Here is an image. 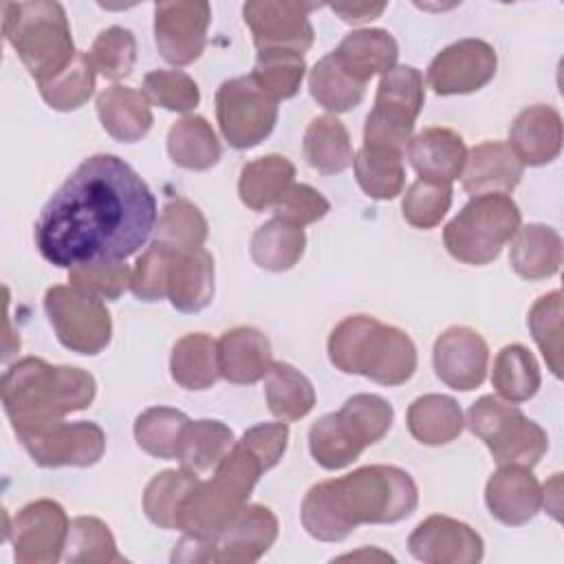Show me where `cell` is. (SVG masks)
I'll list each match as a JSON object with an SVG mask.
<instances>
[{"instance_id":"ac0fdd59","label":"cell","mask_w":564,"mask_h":564,"mask_svg":"<svg viewBox=\"0 0 564 564\" xmlns=\"http://www.w3.org/2000/svg\"><path fill=\"white\" fill-rule=\"evenodd\" d=\"M278 538V518L264 505H242L234 520L214 540L216 562L251 564L258 562Z\"/></svg>"},{"instance_id":"c3c4849f","label":"cell","mask_w":564,"mask_h":564,"mask_svg":"<svg viewBox=\"0 0 564 564\" xmlns=\"http://www.w3.org/2000/svg\"><path fill=\"white\" fill-rule=\"evenodd\" d=\"M88 57L95 73H99L104 79L119 82L128 77L134 68L137 40L130 29L108 26L95 37Z\"/></svg>"},{"instance_id":"74e56055","label":"cell","mask_w":564,"mask_h":564,"mask_svg":"<svg viewBox=\"0 0 564 564\" xmlns=\"http://www.w3.org/2000/svg\"><path fill=\"white\" fill-rule=\"evenodd\" d=\"M355 178L359 187L375 200H390L401 194L405 183L403 152L364 145L355 159Z\"/></svg>"},{"instance_id":"6f0895ef","label":"cell","mask_w":564,"mask_h":564,"mask_svg":"<svg viewBox=\"0 0 564 564\" xmlns=\"http://www.w3.org/2000/svg\"><path fill=\"white\" fill-rule=\"evenodd\" d=\"M267 469L275 467L286 452L289 427L286 423H258L249 427L240 438Z\"/></svg>"},{"instance_id":"d6a6232c","label":"cell","mask_w":564,"mask_h":564,"mask_svg":"<svg viewBox=\"0 0 564 564\" xmlns=\"http://www.w3.org/2000/svg\"><path fill=\"white\" fill-rule=\"evenodd\" d=\"M220 152L214 128L198 115L181 117L167 132V154L178 167L205 172L218 163Z\"/></svg>"},{"instance_id":"f1b7e54d","label":"cell","mask_w":564,"mask_h":564,"mask_svg":"<svg viewBox=\"0 0 564 564\" xmlns=\"http://www.w3.org/2000/svg\"><path fill=\"white\" fill-rule=\"evenodd\" d=\"M295 165L282 154H267L242 165L238 178L240 200L253 209L264 212L273 207L280 196L293 185Z\"/></svg>"},{"instance_id":"d6986e66","label":"cell","mask_w":564,"mask_h":564,"mask_svg":"<svg viewBox=\"0 0 564 564\" xmlns=\"http://www.w3.org/2000/svg\"><path fill=\"white\" fill-rule=\"evenodd\" d=\"M540 482L531 467L500 465L487 480L485 502L489 513L509 527L527 524L540 511Z\"/></svg>"},{"instance_id":"d590c367","label":"cell","mask_w":564,"mask_h":564,"mask_svg":"<svg viewBox=\"0 0 564 564\" xmlns=\"http://www.w3.org/2000/svg\"><path fill=\"white\" fill-rule=\"evenodd\" d=\"M269 410L282 421L304 419L315 408V390L306 375L286 361H273L264 377Z\"/></svg>"},{"instance_id":"277c9868","label":"cell","mask_w":564,"mask_h":564,"mask_svg":"<svg viewBox=\"0 0 564 564\" xmlns=\"http://www.w3.org/2000/svg\"><path fill=\"white\" fill-rule=\"evenodd\" d=\"M328 359L346 375H361L381 386H401L416 370V346L397 326L370 315H348L328 337Z\"/></svg>"},{"instance_id":"7a4b0ae2","label":"cell","mask_w":564,"mask_h":564,"mask_svg":"<svg viewBox=\"0 0 564 564\" xmlns=\"http://www.w3.org/2000/svg\"><path fill=\"white\" fill-rule=\"evenodd\" d=\"M419 505L412 476L394 465H366L313 485L302 500V524L322 542H339L359 524H392Z\"/></svg>"},{"instance_id":"91938a15","label":"cell","mask_w":564,"mask_h":564,"mask_svg":"<svg viewBox=\"0 0 564 564\" xmlns=\"http://www.w3.org/2000/svg\"><path fill=\"white\" fill-rule=\"evenodd\" d=\"M386 2H352V4H330V9L348 24H364L379 18L386 11Z\"/></svg>"},{"instance_id":"6125c7cd","label":"cell","mask_w":564,"mask_h":564,"mask_svg":"<svg viewBox=\"0 0 564 564\" xmlns=\"http://www.w3.org/2000/svg\"><path fill=\"white\" fill-rule=\"evenodd\" d=\"M359 557H377V560H390V562H394V557L392 555H388V553H381V551H368V549H364V551H359V553H348V555H341L339 560H359Z\"/></svg>"},{"instance_id":"7402d4cb","label":"cell","mask_w":564,"mask_h":564,"mask_svg":"<svg viewBox=\"0 0 564 564\" xmlns=\"http://www.w3.org/2000/svg\"><path fill=\"white\" fill-rule=\"evenodd\" d=\"M408 159L419 178L452 185L463 172L467 148L458 132L441 126L423 128L408 141Z\"/></svg>"},{"instance_id":"6da1fadb","label":"cell","mask_w":564,"mask_h":564,"mask_svg":"<svg viewBox=\"0 0 564 564\" xmlns=\"http://www.w3.org/2000/svg\"><path fill=\"white\" fill-rule=\"evenodd\" d=\"M156 218L148 183L117 154H93L42 207L33 238L59 269L117 262L148 242Z\"/></svg>"},{"instance_id":"603a6c76","label":"cell","mask_w":564,"mask_h":564,"mask_svg":"<svg viewBox=\"0 0 564 564\" xmlns=\"http://www.w3.org/2000/svg\"><path fill=\"white\" fill-rule=\"evenodd\" d=\"M509 148L522 165H546L560 156L562 150V117L549 104H533L524 108L509 130Z\"/></svg>"},{"instance_id":"836d02e7","label":"cell","mask_w":564,"mask_h":564,"mask_svg":"<svg viewBox=\"0 0 564 564\" xmlns=\"http://www.w3.org/2000/svg\"><path fill=\"white\" fill-rule=\"evenodd\" d=\"M236 445L234 432L216 419H198L189 421L183 430L176 460L183 469L192 474H205L216 469V465L227 456V452Z\"/></svg>"},{"instance_id":"9f6ffc18","label":"cell","mask_w":564,"mask_h":564,"mask_svg":"<svg viewBox=\"0 0 564 564\" xmlns=\"http://www.w3.org/2000/svg\"><path fill=\"white\" fill-rule=\"evenodd\" d=\"M328 212L330 203L326 196L306 183H293L273 205V218L300 229L322 220Z\"/></svg>"},{"instance_id":"7bdbcfd3","label":"cell","mask_w":564,"mask_h":564,"mask_svg":"<svg viewBox=\"0 0 564 564\" xmlns=\"http://www.w3.org/2000/svg\"><path fill=\"white\" fill-rule=\"evenodd\" d=\"M62 560L70 564L126 562V557L117 551V542L108 524L95 516H77L70 520Z\"/></svg>"},{"instance_id":"816d5d0a","label":"cell","mask_w":564,"mask_h":564,"mask_svg":"<svg viewBox=\"0 0 564 564\" xmlns=\"http://www.w3.org/2000/svg\"><path fill=\"white\" fill-rule=\"evenodd\" d=\"M262 471H267L262 460L242 441H236L227 456L216 465L214 480L229 496H234L240 502H247Z\"/></svg>"},{"instance_id":"94428289","label":"cell","mask_w":564,"mask_h":564,"mask_svg":"<svg viewBox=\"0 0 564 564\" xmlns=\"http://www.w3.org/2000/svg\"><path fill=\"white\" fill-rule=\"evenodd\" d=\"M560 482H562V474H553V478H551V482H546L544 487H540V491H542V500H540V507H544L555 520H560V500H562V496H560Z\"/></svg>"},{"instance_id":"8992f818","label":"cell","mask_w":564,"mask_h":564,"mask_svg":"<svg viewBox=\"0 0 564 564\" xmlns=\"http://www.w3.org/2000/svg\"><path fill=\"white\" fill-rule=\"evenodd\" d=\"M520 209L507 194L471 196L445 225L443 242L452 258L465 264H489L520 229Z\"/></svg>"},{"instance_id":"d4e9b609","label":"cell","mask_w":564,"mask_h":564,"mask_svg":"<svg viewBox=\"0 0 564 564\" xmlns=\"http://www.w3.org/2000/svg\"><path fill=\"white\" fill-rule=\"evenodd\" d=\"M170 304L181 313H198L214 297V258L207 249L174 251L167 269Z\"/></svg>"},{"instance_id":"8d00e7d4","label":"cell","mask_w":564,"mask_h":564,"mask_svg":"<svg viewBox=\"0 0 564 564\" xmlns=\"http://www.w3.org/2000/svg\"><path fill=\"white\" fill-rule=\"evenodd\" d=\"M306 247V236L300 227H291L278 218L260 225L251 236V258L264 271H289L293 269Z\"/></svg>"},{"instance_id":"30bf717a","label":"cell","mask_w":564,"mask_h":564,"mask_svg":"<svg viewBox=\"0 0 564 564\" xmlns=\"http://www.w3.org/2000/svg\"><path fill=\"white\" fill-rule=\"evenodd\" d=\"M216 119L225 141L236 150H247L271 134L278 121V99L251 75L234 77L216 90Z\"/></svg>"},{"instance_id":"f35d334b","label":"cell","mask_w":564,"mask_h":564,"mask_svg":"<svg viewBox=\"0 0 564 564\" xmlns=\"http://www.w3.org/2000/svg\"><path fill=\"white\" fill-rule=\"evenodd\" d=\"M491 383L498 397L522 403L540 388V366L529 348L522 344H507L498 350L491 370Z\"/></svg>"},{"instance_id":"e0dca14e","label":"cell","mask_w":564,"mask_h":564,"mask_svg":"<svg viewBox=\"0 0 564 564\" xmlns=\"http://www.w3.org/2000/svg\"><path fill=\"white\" fill-rule=\"evenodd\" d=\"M432 364L436 377L445 386L469 392L487 377L489 348L478 330L469 326H449L434 341Z\"/></svg>"},{"instance_id":"680465c9","label":"cell","mask_w":564,"mask_h":564,"mask_svg":"<svg viewBox=\"0 0 564 564\" xmlns=\"http://www.w3.org/2000/svg\"><path fill=\"white\" fill-rule=\"evenodd\" d=\"M172 562H216L214 540L183 535L181 542L174 546Z\"/></svg>"},{"instance_id":"4dcf8cb0","label":"cell","mask_w":564,"mask_h":564,"mask_svg":"<svg viewBox=\"0 0 564 564\" xmlns=\"http://www.w3.org/2000/svg\"><path fill=\"white\" fill-rule=\"evenodd\" d=\"M302 152L306 163L322 174H339L352 165V143L346 126L333 115H319L311 119Z\"/></svg>"},{"instance_id":"ee69618b","label":"cell","mask_w":564,"mask_h":564,"mask_svg":"<svg viewBox=\"0 0 564 564\" xmlns=\"http://www.w3.org/2000/svg\"><path fill=\"white\" fill-rule=\"evenodd\" d=\"M198 482V474L187 469L159 471L143 491V511L159 529H174V518L185 494Z\"/></svg>"},{"instance_id":"ab89813d","label":"cell","mask_w":564,"mask_h":564,"mask_svg":"<svg viewBox=\"0 0 564 564\" xmlns=\"http://www.w3.org/2000/svg\"><path fill=\"white\" fill-rule=\"evenodd\" d=\"M311 97L330 112H348L361 104L366 84L355 79L333 53L324 55L308 73Z\"/></svg>"},{"instance_id":"f907efd6","label":"cell","mask_w":564,"mask_h":564,"mask_svg":"<svg viewBox=\"0 0 564 564\" xmlns=\"http://www.w3.org/2000/svg\"><path fill=\"white\" fill-rule=\"evenodd\" d=\"M339 414L352 425V430L359 434L366 447L381 441L388 434L394 419V410L383 397L366 392L348 397L339 408Z\"/></svg>"},{"instance_id":"e575fe53","label":"cell","mask_w":564,"mask_h":564,"mask_svg":"<svg viewBox=\"0 0 564 564\" xmlns=\"http://www.w3.org/2000/svg\"><path fill=\"white\" fill-rule=\"evenodd\" d=\"M308 449L317 465L324 469H344L355 463L366 443L352 430V425L337 412L319 416L308 430Z\"/></svg>"},{"instance_id":"7dc6e473","label":"cell","mask_w":564,"mask_h":564,"mask_svg":"<svg viewBox=\"0 0 564 564\" xmlns=\"http://www.w3.org/2000/svg\"><path fill=\"white\" fill-rule=\"evenodd\" d=\"M529 330L555 377H562V293L540 295L527 317Z\"/></svg>"},{"instance_id":"ba28073f","label":"cell","mask_w":564,"mask_h":564,"mask_svg":"<svg viewBox=\"0 0 564 564\" xmlns=\"http://www.w3.org/2000/svg\"><path fill=\"white\" fill-rule=\"evenodd\" d=\"M423 75L414 66H392L377 86L375 106L366 117L364 145L403 152L423 108Z\"/></svg>"},{"instance_id":"2e32d148","label":"cell","mask_w":564,"mask_h":564,"mask_svg":"<svg viewBox=\"0 0 564 564\" xmlns=\"http://www.w3.org/2000/svg\"><path fill=\"white\" fill-rule=\"evenodd\" d=\"M410 553L425 564H476L482 560V538L449 516L434 513L421 520L408 538Z\"/></svg>"},{"instance_id":"4fadbf2b","label":"cell","mask_w":564,"mask_h":564,"mask_svg":"<svg viewBox=\"0 0 564 564\" xmlns=\"http://www.w3.org/2000/svg\"><path fill=\"white\" fill-rule=\"evenodd\" d=\"M313 9H317V4L264 0L247 2L242 15L258 51H291L304 55L315 37L308 20Z\"/></svg>"},{"instance_id":"1f68e13d","label":"cell","mask_w":564,"mask_h":564,"mask_svg":"<svg viewBox=\"0 0 564 564\" xmlns=\"http://www.w3.org/2000/svg\"><path fill=\"white\" fill-rule=\"evenodd\" d=\"M408 430L423 445H445L463 432V410L447 394H423L408 408Z\"/></svg>"},{"instance_id":"5b68a950","label":"cell","mask_w":564,"mask_h":564,"mask_svg":"<svg viewBox=\"0 0 564 564\" xmlns=\"http://www.w3.org/2000/svg\"><path fill=\"white\" fill-rule=\"evenodd\" d=\"M2 33L37 84L59 75L77 55L59 2H4Z\"/></svg>"},{"instance_id":"3957f363","label":"cell","mask_w":564,"mask_h":564,"mask_svg":"<svg viewBox=\"0 0 564 564\" xmlns=\"http://www.w3.org/2000/svg\"><path fill=\"white\" fill-rule=\"evenodd\" d=\"M95 377L75 366H51L40 357H24L9 366L0 381L4 414L15 436L64 421L95 399Z\"/></svg>"},{"instance_id":"11a10c76","label":"cell","mask_w":564,"mask_h":564,"mask_svg":"<svg viewBox=\"0 0 564 564\" xmlns=\"http://www.w3.org/2000/svg\"><path fill=\"white\" fill-rule=\"evenodd\" d=\"M172 260V249L152 242L137 260L132 269L130 291L141 302H156L167 295V269Z\"/></svg>"},{"instance_id":"f546056e","label":"cell","mask_w":564,"mask_h":564,"mask_svg":"<svg viewBox=\"0 0 564 564\" xmlns=\"http://www.w3.org/2000/svg\"><path fill=\"white\" fill-rule=\"evenodd\" d=\"M170 375L185 390H207L218 377V341L205 333H187L172 346Z\"/></svg>"},{"instance_id":"52a82bcc","label":"cell","mask_w":564,"mask_h":564,"mask_svg":"<svg viewBox=\"0 0 564 564\" xmlns=\"http://www.w3.org/2000/svg\"><path fill=\"white\" fill-rule=\"evenodd\" d=\"M467 425L498 465L533 467L549 449L546 432L511 401L485 394L467 412Z\"/></svg>"},{"instance_id":"4316f807","label":"cell","mask_w":564,"mask_h":564,"mask_svg":"<svg viewBox=\"0 0 564 564\" xmlns=\"http://www.w3.org/2000/svg\"><path fill=\"white\" fill-rule=\"evenodd\" d=\"M333 55L355 79L366 84L370 77L397 66L399 44L383 29H359L350 31Z\"/></svg>"},{"instance_id":"f6af8a7d","label":"cell","mask_w":564,"mask_h":564,"mask_svg":"<svg viewBox=\"0 0 564 564\" xmlns=\"http://www.w3.org/2000/svg\"><path fill=\"white\" fill-rule=\"evenodd\" d=\"M42 99L53 110H77L84 106L95 93V68L90 64L88 53L77 51L75 59L53 79L37 84Z\"/></svg>"},{"instance_id":"9c48e42d","label":"cell","mask_w":564,"mask_h":564,"mask_svg":"<svg viewBox=\"0 0 564 564\" xmlns=\"http://www.w3.org/2000/svg\"><path fill=\"white\" fill-rule=\"evenodd\" d=\"M44 311L59 344L79 355L101 352L112 337V319L104 300L70 284L51 286Z\"/></svg>"},{"instance_id":"b9f144b4","label":"cell","mask_w":564,"mask_h":564,"mask_svg":"<svg viewBox=\"0 0 564 564\" xmlns=\"http://www.w3.org/2000/svg\"><path fill=\"white\" fill-rule=\"evenodd\" d=\"M187 423L189 419L181 410L167 408V405H154L143 410L137 416L134 441L145 454L154 458L172 460L176 458L178 443Z\"/></svg>"},{"instance_id":"681fc988","label":"cell","mask_w":564,"mask_h":564,"mask_svg":"<svg viewBox=\"0 0 564 564\" xmlns=\"http://www.w3.org/2000/svg\"><path fill=\"white\" fill-rule=\"evenodd\" d=\"M452 205V185L432 183V181H414L401 200L403 218L416 229L436 227Z\"/></svg>"},{"instance_id":"cb8c5ba5","label":"cell","mask_w":564,"mask_h":564,"mask_svg":"<svg viewBox=\"0 0 564 564\" xmlns=\"http://www.w3.org/2000/svg\"><path fill=\"white\" fill-rule=\"evenodd\" d=\"M218 341V368L220 377L251 386L267 377L273 357L269 337L253 326H236L220 335Z\"/></svg>"},{"instance_id":"83f0119b","label":"cell","mask_w":564,"mask_h":564,"mask_svg":"<svg viewBox=\"0 0 564 564\" xmlns=\"http://www.w3.org/2000/svg\"><path fill=\"white\" fill-rule=\"evenodd\" d=\"M511 269L524 280H544L560 271L562 264V236L540 223L524 225L509 240Z\"/></svg>"},{"instance_id":"f5cc1de1","label":"cell","mask_w":564,"mask_h":564,"mask_svg":"<svg viewBox=\"0 0 564 564\" xmlns=\"http://www.w3.org/2000/svg\"><path fill=\"white\" fill-rule=\"evenodd\" d=\"M143 93L152 104L172 112H187L200 101L196 82L183 70H150L143 77Z\"/></svg>"},{"instance_id":"5bb4252c","label":"cell","mask_w":564,"mask_h":564,"mask_svg":"<svg viewBox=\"0 0 564 564\" xmlns=\"http://www.w3.org/2000/svg\"><path fill=\"white\" fill-rule=\"evenodd\" d=\"M212 7L205 0L194 2H156L154 4V42L161 57L174 66L192 64L200 57Z\"/></svg>"},{"instance_id":"9a60e30c","label":"cell","mask_w":564,"mask_h":564,"mask_svg":"<svg viewBox=\"0 0 564 564\" xmlns=\"http://www.w3.org/2000/svg\"><path fill=\"white\" fill-rule=\"evenodd\" d=\"M498 57L491 44L476 37L445 46L427 68V84L436 95H467L480 90L496 75Z\"/></svg>"},{"instance_id":"60d3db41","label":"cell","mask_w":564,"mask_h":564,"mask_svg":"<svg viewBox=\"0 0 564 564\" xmlns=\"http://www.w3.org/2000/svg\"><path fill=\"white\" fill-rule=\"evenodd\" d=\"M209 227L203 212L187 198H170L156 220L154 242H161L174 251L200 249L207 240Z\"/></svg>"},{"instance_id":"ffe728a7","label":"cell","mask_w":564,"mask_h":564,"mask_svg":"<svg viewBox=\"0 0 564 564\" xmlns=\"http://www.w3.org/2000/svg\"><path fill=\"white\" fill-rule=\"evenodd\" d=\"M247 502L229 496L216 480H200L185 494L176 509L174 529L185 535L216 540L220 531L234 520L240 507Z\"/></svg>"},{"instance_id":"7c38bea8","label":"cell","mask_w":564,"mask_h":564,"mask_svg":"<svg viewBox=\"0 0 564 564\" xmlns=\"http://www.w3.org/2000/svg\"><path fill=\"white\" fill-rule=\"evenodd\" d=\"M18 441L40 467H90L106 452V434L93 421H57Z\"/></svg>"},{"instance_id":"db71d44e","label":"cell","mask_w":564,"mask_h":564,"mask_svg":"<svg viewBox=\"0 0 564 564\" xmlns=\"http://www.w3.org/2000/svg\"><path fill=\"white\" fill-rule=\"evenodd\" d=\"M132 269L126 260L117 262H99V264H82L68 269V284L82 289L99 300H117L130 289Z\"/></svg>"},{"instance_id":"bcb514c9","label":"cell","mask_w":564,"mask_h":564,"mask_svg":"<svg viewBox=\"0 0 564 564\" xmlns=\"http://www.w3.org/2000/svg\"><path fill=\"white\" fill-rule=\"evenodd\" d=\"M304 55L291 51H258L251 70L253 82L264 88L273 99H291L304 79Z\"/></svg>"},{"instance_id":"8fae6325","label":"cell","mask_w":564,"mask_h":564,"mask_svg":"<svg viewBox=\"0 0 564 564\" xmlns=\"http://www.w3.org/2000/svg\"><path fill=\"white\" fill-rule=\"evenodd\" d=\"M70 520L55 500L40 498L24 505L4 527L18 564H55L66 549Z\"/></svg>"},{"instance_id":"484cf974","label":"cell","mask_w":564,"mask_h":564,"mask_svg":"<svg viewBox=\"0 0 564 564\" xmlns=\"http://www.w3.org/2000/svg\"><path fill=\"white\" fill-rule=\"evenodd\" d=\"M97 115L104 130L121 141H141L152 128V108L143 90L130 86H110L97 95Z\"/></svg>"},{"instance_id":"44dd1931","label":"cell","mask_w":564,"mask_h":564,"mask_svg":"<svg viewBox=\"0 0 564 564\" xmlns=\"http://www.w3.org/2000/svg\"><path fill=\"white\" fill-rule=\"evenodd\" d=\"M524 165L505 141H485L467 152L463 189L469 196L509 194L522 178Z\"/></svg>"}]
</instances>
